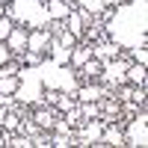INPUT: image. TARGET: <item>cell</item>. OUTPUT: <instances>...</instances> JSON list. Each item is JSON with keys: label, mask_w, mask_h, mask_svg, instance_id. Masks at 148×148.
I'll return each instance as SVG.
<instances>
[{"label": "cell", "mask_w": 148, "mask_h": 148, "mask_svg": "<svg viewBox=\"0 0 148 148\" xmlns=\"http://www.w3.org/2000/svg\"><path fill=\"white\" fill-rule=\"evenodd\" d=\"M104 33L125 51L148 45V0H125L110 9L104 21Z\"/></svg>", "instance_id": "1"}, {"label": "cell", "mask_w": 148, "mask_h": 148, "mask_svg": "<svg viewBox=\"0 0 148 148\" xmlns=\"http://www.w3.org/2000/svg\"><path fill=\"white\" fill-rule=\"evenodd\" d=\"M45 3L42 0H6V15L15 24H27L30 30H45V27H51V21H53Z\"/></svg>", "instance_id": "2"}, {"label": "cell", "mask_w": 148, "mask_h": 148, "mask_svg": "<svg viewBox=\"0 0 148 148\" xmlns=\"http://www.w3.org/2000/svg\"><path fill=\"white\" fill-rule=\"evenodd\" d=\"M133 62V59H125V56H116V59H107V62H101V80L107 89H116V86L127 83V65Z\"/></svg>", "instance_id": "3"}, {"label": "cell", "mask_w": 148, "mask_h": 148, "mask_svg": "<svg viewBox=\"0 0 148 148\" xmlns=\"http://www.w3.org/2000/svg\"><path fill=\"white\" fill-rule=\"evenodd\" d=\"M125 133V145L130 148H145L148 145V113H136L133 119H127V127L121 130Z\"/></svg>", "instance_id": "4"}, {"label": "cell", "mask_w": 148, "mask_h": 148, "mask_svg": "<svg viewBox=\"0 0 148 148\" xmlns=\"http://www.w3.org/2000/svg\"><path fill=\"white\" fill-rule=\"evenodd\" d=\"M101 133H104V121L89 119L80 130H74V145H101Z\"/></svg>", "instance_id": "5"}, {"label": "cell", "mask_w": 148, "mask_h": 148, "mask_svg": "<svg viewBox=\"0 0 148 148\" xmlns=\"http://www.w3.org/2000/svg\"><path fill=\"white\" fill-rule=\"evenodd\" d=\"M104 95H110V89L104 83H92V80H86L80 83L77 89H74V98H77V104H89V101H101Z\"/></svg>", "instance_id": "6"}, {"label": "cell", "mask_w": 148, "mask_h": 148, "mask_svg": "<svg viewBox=\"0 0 148 148\" xmlns=\"http://www.w3.org/2000/svg\"><path fill=\"white\" fill-rule=\"evenodd\" d=\"M30 119H33L42 130H53V121L59 119V110H56V107H47V104H39V107H33V116H30Z\"/></svg>", "instance_id": "7"}, {"label": "cell", "mask_w": 148, "mask_h": 148, "mask_svg": "<svg viewBox=\"0 0 148 148\" xmlns=\"http://www.w3.org/2000/svg\"><path fill=\"white\" fill-rule=\"evenodd\" d=\"M51 39H53V33L51 30H30L27 36V51H36V53H47V47H51Z\"/></svg>", "instance_id": "8"}, {"label": "cell", "mask_w": 148, "mask_h": 148, "mask_svg": "<svg viewBox=\"0 0 148 148\" xmlns=\"http://www.w3.org/2000/svg\"><path fill=\"white\" fill-rule=\"evenodd\" d=\"M92 56L101 59V62H107V59L121 56V47H119L116 42H95V45H92Z\"/></svg>", "instance_id": "9"}, {"label": "cell", "mask_w": 148, "mask_h": 148, "mask_svg": "<svg viewBox=\"0 0 148 148\" xmlns=\"http://www.w3.org/2000/svg\"><path fill=\"white\" fill-rule=\"evenodd\" d=\"M27 30H21L18 27V24H15V30H12L9 33V39H6V47H9V51H12V56H18V53H24V51H27Z\"/></svg>", "instance_id": "10"}, {"label": "cell", "mask_w": 148, "mask_h": 148, "mask_svg": "<svg viewBox=\"0 0 148 148\" xmlns=\"http://www.w3.org/2000/svg\"><path fill=\"white\" fill-rule=\"evenodd\" d=\"M101 145H116V148H121V145H125V133H121V127L116 125V121H107V125H104Z\"/></svg>", "instance_id": "11"}, {"label": "cell", "mask_w": 148, "mask_h": 148, "mask_svg": "<svg viewBox=\"0 0 148 148\" xmlns=\"http://www.w3.org/2000/svg\"><path fill=\"white\" fill-rule=\"evenodd\" d=\"M62 21H65L62 27H65V30L74 36V39L80 42V39H83V33H86V24H83V21H80V15H77V6H71V12H68Z\"/></svg>", "instance_id": "12"}, {"label": "cell", "mask_w": 148, "mask_h": 148, "mask_svg": "<svg viewBox=\"0 0 148 148\" xmlns=\"http://www.w3.org/2000/svg\"><path fill=\"white\" fill-rule=\"evenodd\" d=\"M89 59H92V45H74L71 47V56H68V65L77 71L83 62H89Z\"/></svg>", "instance_id": "13"}, {"label": "cell", "mask_w": 148, "mask_h": 148, "mask_svg": "<svg viewBox=\"0 0 148 148\" xmlns=\"http://www.w3.org/2000/svg\"><path fill=\"white\" fill-rule=\"evenodd\" d=\"M77 74H80V77L83 80H98V77H101V59H89V62H83L80 68H77Z\"/></svg>", "instance_id": "14"}, {"label": "cell", "mask_w": 148, "mask_h": 148, "mask_svg": "<svg viewBox=\"0 0 148 148\" xmlns=\"http://www.w3.org/2000/svg\"><path fill=\"white\" fill-rule=\"evenodd\" d=\"M130 86H145V65L139 62H130L127 65V77H125Z\"/></svg>", "instance_id": "15"}, {"label": "cell", "mask_w": 148, "mask_h": 148, "mask_svg": "<svg viewBox=\"0 0 148 148\" xmlns=\"http://www.w3.org/2000/svg\"><path fill=\"white\" fill-rule=\"evenodd\" d=\"M45 6H47V12H51V18H53V21H62L68 12H71V6L62 3V0H47Z\"/></svg>", "instance_id": "16"}, {"label": "cell", "mask_w": 148, "mask_h": 148, "mask_svg": "<svg viewBox=\"0 0 148 148\" xmlns=\"http://www.w3.org/2000/svg\"><path fill=\"white\" fill-rule=\"evenodd\" d=\"M0 127H6L9 133H18V130H21V121H18V113H15V110H6V113H3Z\"/></svg>", "instance_id": "17"}, {"label": "cell", "mask_w": 148, "mask_h": 148, "mask_svg": "<svg viewBox=\"0 0 148 148\" xmlns=\"http://www.w3.org/2000/svg\"><path fill=\"white\" fill-rule=\"evenodd\" d=\"M77 110H80V119H98L101 116V107H98V101H89V104H77Z\"/></svg>", "instance_id": "18"}, {"label": "cell", "mask_w": 148, "mask_h": 148, "mask_svg": "<svg viewBox=\"0 0 148 148\" xmlns=\"http://www.w3.org/2000/svg\"><path fill=\"white\" fill-rule=\"evenodd\" d=\"M15 89H18V74L0 77V95H15Z\"/></svg>", "instance_id": "19"}, {"label": "cell", "mask_w": 148, "mask_h": 148, "mask_svg": "<svg viewBox=\"0 0 148 148\" xmlns=\"http://www.w3.org/2000/svg\"><path fill=\"white\" fill-rule=\"evenodd\" d=\"M51 145H53V148H68V145H74V133H53Z\"/></svg>", "instance_id": "20"}, {"label": "cell", "mask_w": 148, "mask_h": 148, "mask_svg": "<svg viewBox=\"0 0 148 148\" xmlns=\"http://www.w3.org/2000/svg\"><path fill=\"white\" fill-rule=\"evenodd\" d=\"M12 30H15V21H12L9 15H0V42H6Z\"/></svg>", "instance_id": "21"}, {"label": "cell", "mask_w": 148, "mask_h": 148, "mask_svg": "<svg viewBox=\"0 0 148 148\" xmlns=\"http://www.w3.org/2000/svg\"><path fill=\"white\" fill-rule=\"evenodd\" d=\"M59 95H62L59 89H45V92H42V101H45L47 107H56V101H59Z\"/></svg>", "instance_id": "22"}, {"label": "cell", "mask_w": 148, "mask_h": 148, "mask_svg": "<svg viewBox=\"0 0 148 148\" xmlns=\"http://www.w3.org/2000/svg\"><path fill=\"white\" fill-rule=\"evenodd\" d=\"M130 59H133V62H139V65H145V62H148V51H145V47H133V51H130Z\"/></svg>", "instance_id": "23"}, {"label": "cell", "mask_w": 148, "mask_h": 148, "mask_svg": "<svg viewBox=\"0 0 148 148\" xmlns=\"http://www.w3.org/2000/svg\"><path fill=\"white\" fill-rule=\"evenodd\" d=\"M9 59H15V56H12V51L6 47V42H0V65H6Z\"/></svg>", "instance_id": "24"}, {"label": "cell", "mask_w": 148, "mask_h": 148, "mask_svg": "<svg viewBox=\"0 0 148 148\" xmlns=\"http://www.w3.org/2000/svg\"><path fill=\"white\" fill-rule=\"evenodd\" d=\"M107 6H119V3H125V0H104Z\"/></svg>", "instance_id": "25"}, {"label": "cell", "mask_w": 148, "mask_h": 148, "mask_svg": "<svg viewBox=\"0 0 148 148\" xmlns=\"http://www.w3.org/2000/svg\"><path fill=\"white\" fill-rule=\"evenodd\" d=\"M62 3H68V6H74V3H77V0H62Z\"/></svg>", "instance_id": "26"}, {"label": "cell", "mask_w": 148, "mask_h": 148, "mask_svg": "<svg viewBox=\"0 0 148 148\" xmlns=\"http://www.w3.org/2000/svg\"><path fill=\"white\" fill-rule=\"evenodd\" d=\"M3 6H6V0H0V9H3Z\"/></svg>", "instance_id": "27"}]
</instances>
